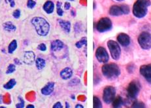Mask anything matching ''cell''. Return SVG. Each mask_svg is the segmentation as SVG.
<instances>
[{"mask_svg": "<svg viewBox=\"0 0 151 108\" xmlns=\"http://www.w3.org/2000/svg\"><path fill=\"white\" fill-rule=\"evenodd\" d=\"M150 5V0H137L133 6V14L138 18H144L148 13V7Z\"/></svg>", "mask_w": 151, "mask_h": 108, "instance_id": "cell-1", "label": "cell"}, {"mask_svg": "<svg viewBox=\"0 0 151 108\" xmlns=\"http://www.w3.org/2000/svg\"><path fill=\"white\" fill-rule=\"evenodd\" d=\"M32 25L34 26L35 31L40 36L45 37L49 34L50 31V25L49 22L43 18L34 17L32 20Z\"/></svg>", "mask_w": 151, "mask_h": 108, "instance_id": "cell-2", "label": "cell"}, {"mask_svg": "<svg viewBox=\"0 0 151 108\" xmlns=\"http://www.w3.org/2000/svg\"><path fill=\"white\" fill-rule=\"evenodd\" d=\"M101 71L104 76L109 80L117 78L121 73L119 67L115 63H105L102 67Z\"/></svg>", "mask_w": 151, "mask_h": 108, "instance_id": "cell-3", "label": "cell"}, {"mask_svg": "<svg viewBox=\"0 0 151 108\" xmlns=\"http://www.w3.org/2000/svg\"><path fill=\"white\" fill-rule=\"evenodd\" d=\"M138 43L142 49L148 50L151 48V34L147 31H143L139 35Z\"/></svg>", "mask_w": 151, "mask_h": 108, "instance_id": "cell-4", "label": "cell"}, {"mask_svg": "<svg viewBox=\"0 0 151 108\" xmlns=\"http://www.w3.org/2000/svg\"><path fill=\"white\" fill-rule=\"evenodd\" d=\"M107 46L111 52V58L114 60H119L120 54H121V49L119 44L116 41L110 40L107 42Z\"/></svg>", "mask_w": 151, "mask_h": 108, "instance_id": "cell-5", "label": "cell"}, {"mask_svg": "<svg viewBox=\"0 0 151 108\" xmlns=\"http://www.w3.org/2000/svg\"><path fill=\"white\" fill-rule=\"evenodd\" d=\"M141 89L140 84L137 81H132L127 87V94H128V97L134 100L137 98L139 93Z\"/></svg>", "mask_w": 151, "mask_h": 108, "instance_id": "cell-6", "label": "cell"}, {"mask_svg": "<svg viewBox=\"0 0 151 108\" xmlns=\"http://www.w3.org/2000/svg\"><path fill=\"white\" fill-rule=\"evenodd\" d=\"M113 23L111 19L107 17L102 18L96 24V29L99 33H104L109 31L112 29Z\"/></svg>", "mask_w": 151, "mask_h": 108, "instance_id": "cell-7", "label": "cell"}, {"mask_svg": "<svg viewBox=\"0 0 151 108\" xmlns=\"http://www.w3.org/2000/svg\"><path fill=\"white\" fill-rule=\"evenodd\" d=\"M116 97V89L113 86H107L104 90L103 99L107 104L113 102L114 98Z\"/></svg>", "mask_w": 151, "mask_h": 108, "instance_id": "cell-8", "label": "cell"}, {"mask_svg": "<svg viewBox=\"0 0 151 108\" xmlns=\"http://www.w3.org/2000/svg\"><path fill=\"white\" fill-rule=\"evenodd\" d=\"M96 58L98 61L101 63H106L109 60V55L105 50V48L102 46L98 47L96 51Z\"/></svg>", "mask_w": 151, "mask_h": 108, "instance_id": "cell-9", "label": "cell"}, {"mask_svg": "<svg viewBox=\"0 0 151 108\" xmlns=\"http://www.w3.org/2000/svg\"><path fill=\"white\" fill-rule=\"evenodd\" d=\"M140 74L147 82L151 84V64L141 66L139 68Z\"/></svg>", "mask_w": 151, "mask_h": 108, "instance_id": "cell-10", "label": "cell"}, {"mask_svg": "<svg viewBox=\"0 0 151 108\" xmlns=\"http://www.w3.org/2000/svg\"><path fill=\"white\" fill-rule=\"evenodd\" d=\"M117 41L119 44L124 47L128 46L130 44V37H129V36L126 33H121L118 35Z\"/></svg>", "mask_w": 151, "mask_h": 108, "instance_id": "cell-11", "label": "cell"}, {"mask_svg": "<svg viewBox=\"0 0 151 108\" xmlns=\"http://www.w3.org/2000/svg\"><path fill=\"white\" fill-rule=\"evenodd\" d=\"M35 61V53L29 51V52H26L23 55V62L26 65H32Z\"/></svg>", "mask_w": 151, "mask_h": 108, "instance_id": "cell-12", "label": "cell"}, {"mask_svg": "<svg viewBox=\"0 0 151 108\" xmlns=\"http://www.w3.org/2000/svg\"><path fill=\"white\" fill-rule=\"evenodd\" d=\"M109 14L113 16H119L124 14L121 6L113 5L109 9Z\"/></svg>", "mask_w": 151, "mask_h": 108, "instance_id": "cell-13", "label": "cell"}, {"mask_svg": "<svg viewBox=\"0 0 151 108\" xmlns=\"http://www.w3.org/2000/svg\"><path fill=\"white\" fill-rule=\"evenodd\" d=\"M63 46H64V44H63L62 41L60 40H55L51 43L50 49L53 52H58V51L63 49Z\"/></svg>", "mask_w": 151, "mask_h": 108, "instance_id": "cell-14", "label": "cell"}, {"mask_svg": "<svg viewBox=\"0 0 151 108\" xmlns=\"http://www.w3.org/2000/svg\"><path fill=\"white\" fill-rule=\"evenodd\" d=\"M60 77H62L63 80H67L69 78H71L72 75H73V70L72 69L69 67H66L63 68V70L60 72Z\"/></svg>", "mask_w": 151, "mask_h": 108, "instance_id": "cell-15", "label": "cell"}, {"mask_svg": "<svg viewBox=\"0 0 151 108\" xmlns=\"http://www.w3.org/2000/svg\"><path fill=\"white\" fill-rule=\"evenodd\" d=\"M54 83L49 82L44 87L41 89V93L43 95H50L54 91Z\"/></svg>", "mask_w": 151, "mask_h": 108, "instance_id": "cell-16", "label": "cell"}, {"mask_svg": "<svg viewBox=\"0 0 151 108\" xmlns=\"http://www.w3.org/2000/svg\"><path fill=\"white\" fill-rule=\"evenodd\" d=\"M43 9L47 14L52 13L54 9V3L51 1H46L43 5Z\"/></svg>", "mask_w": 151, "mask_h": 108, "instance_id": "cell-17", "label": "cell"}, {"mask_svg": "<svg viewBox=\"0 0 151 108\" xmlns=\"http://www.w3.org/2000/svg\"><path fill=\"white\" fill-rule=\"evenodd\" d=\"M59 23L60 26H61L62 29L66 33H69L71 31V23L69 21H65L59 20Z\"/></svg>", "mask_w": 151, "mask_h": 108, "instance_id": "cell-18", "label": "cell"}, {"mask_svg": "<svg viewBox=\"0 0 151 108\" xmlns=\"http://www.w3.org/2000/svg\"><path fill=\"white\" fill-rule=\"evenodd\" d=\"M112 104L113 107L119 108L122 106V105L124 104V101L122 100V98L120 97V96H118V97L114 98Z\"/></svg>", "mask_w": 151, "mask_h": 108, "instance_id": "cell-19", "label": "cell"}, {"mask_svg": "<svg viewBox=\"0 0 151 108\" xmlns=\"http://www.w3.org/2000/svg\"><path fill=\"white\" fill-rule=\"evenodd\" d=\"M4 30L7 31H14L17 29L16 26H15L13 23L11 22H7L3 24Z\"/></svg>", "mask_w": 151, "mask_h": 108, "instance_id": "cell-20", "label": "cell"}, {"mask_svg": "<svg viewBox=\"0 0 151 108\" xmlns=\"http://www.w3.org/2000/svg\"><path fill=\"white\" fill-rule=\"evenodd\" d=\"M35 65L39 70H41V69L45 68V65H46V61H45V59L39 58L36 59Z\"/></svg>", "mask_w": 151, "mask_h": 108, "instance_id": "cell-21", "label": "cell"}, {"mask_svg": "<svg viewBox=\"0 0 151 108\" xmlns=\"http://www.w3.org/2000/svg\"><path fill=\"white\" fill-rule=\"evenodd\" d=\"M17 48V42L16 40L12 41L11 43L9 45L8 47V52L9 53H13L14 51Z\"/></svg>", "mask_w": 151, "mask_h": 108, "instance_id": "cell-22", "label": "cell"}, {"mask_svg": "<svg viewBox=\"0 0 151 108\" xmlns=\"http://www.w3.org/2000/svg\"><path fill=\"white\" fill-rule=\"evenodd\" d=\"M16 83H17L16 80H15L14 79H11L7 83L5 84V85H4V89H7V90L11 89L14 87L15 85H16Z\"/></svg>", "mask_w": 151, "mask_h": 108, "instance_id": "cell-23", "label": "cell"}, {"mask_svg": "<svg viewBox=\"0 0 151 108\" xmlns=\"http://www.w3.org/2000/svg\"><path fill=\"white\" fill-rule=\"evenodd\" d=\"M93 107L94 108H101L102 107V104L101 100L97 97H93Z\"/></svg>", "mask_w": 151, "mask_h": 108, "instance_id": "cell-24", "label": "cell"}, {"mask_svg": "<svg viewBox=\"0 0 151 108\" xmlns=\"http://www.w3.org/2000/svg\"><path fill=\"white\" fill-rule=\"evenodd\" d=\"M87 44V40H86V37H84L83 38H81V39L78 41L77 43L75 44V46L77 48H82L83 46L84 45H86Z\"/></svg>", "mask_w": 151, "mask_h": 108, "instance_id": "cell-25", "label": "cell"}, {"mask_svg": "<svg viewBox=\"0 0 151 108\" xmlns=\"http://www.w3.org/2000/svg\"><path fill=\"white\" fill-rule=\"evenodd\" d=\"M132 107L134 108H144L145 107V104L142 102L139 101H135L134 103L132 105Z\"/></svg>", "mask_w": 151, "mask_h": 108, "instance_id": "cell-26", "label": "cell"}, {"mask_svg": "<svg viewBox=\"0 0 151 108\" xmlns=\"http://www.w3.org/2000/svg\"><path fill=\"white\" fill-rule=\"evenodd\" d=\"M56 7H57V14H58V16H62L63 14V11L62 9V3L61 2H57L56 4Z\"/></svg>", "mask_w": 151, "mask_h": 108, "instance_id": "cell-27", "label": "cell"}, {"mask_svg": "<svg viewBox=\"0 0 151 108\" xmlns=\"http://www.w3.org/2000/svg\"><path fill=\"white\" fill-rule=\"evenodd\" d=\"M16 70V67H15V65L13 64H11L8 66L7 71H6V74H12Z\"/></svg>", "mask_w": 151, "mask_h": 108, "instance_id": "cell-28", "label": "cell"}, {"mask_svg": "<svg viewBox=\"0 0 151 108\" xmlns=\"http://www.w3.org/2000/svg\"><path fill=\"white\" fill-rule=\"evenodd\" d=\"M121 7L122 9L124 14H128L129 13V11H130V9H129V7L128 5H121Z\"/></svg>", "mask_w": 151, "mask_h": 108, "instance_id": "cell-29", "label": "cell"}, {"mask_svg": "<svg viewBox=\"0 0 151 108\" xmlns=\"http://www.w3.org/2000/svg\"><path fill=\"white\" fill-rule=\"evenodd\" d=\"M36 5V2L34 0H28V3H27V6L29 9H33L34 8L35 6Z\"/></svg>", "mask_w": 151, "mask_h": 108, "instance_id": "cell-30", "label": "cell"}, {"mask_svg": "<svg viewBox=\"0 0 151 108\" xmlns=\"http://www.w3.org/2000/svg\"><path fill=\"white\" fill-rule=\"evenodd\" d=\"M19 100H20V102L19 103V104H17L16 105V107L17 108H22V107H24V101L23 99L21 97H19Z\"/></svg>", "mask_w": 151, "mask_h": 108, "instance_id": "cell-31", "label": "cell"}, {"mask_svg": "<svg viewBox=\"0 0 151 108\" xmlns=\"http://www.w3.org/2000/svg\"><path fill=\"white\" fill-rule=\"evenodd\" d=\"M13 17L14 18H17V19L19 18L20 16V11L19 9L15 10V11L13 12Z\"/></svg>", "mask_w": 151, "mask_h": 108, "instance_id": "cell-32", "label": "cell"}, {"mask_svg": "<svg viewBox=\"0 0 151 108\" xmlns=\"http://www.w3.org/2000/svg\"><path fill=\"white\" fill-rule=\"evenodd\" d=\"M37 48H38V50H41V51H43V52H44V51H45V50H47V46H46V45H45V44L42 43V44L39 45V46H37Z\"/></svg>", "mask_w": 151, "mask_h": 108, "instance_id": "cell-33", "label": "cell"}, {"mask_svg": "<svg viewBox=\"0 0 151 108\" xmlns=\"http://www.w3.org/2000/svg\"><path fill=\"white\" fill-rule=\"evenodd\" d=\"M63 106L62 104L60 102H56L55 104L53 106V108H62Z\"/></svg>", "mask_w": 151, "mask_h": 108, "instance_id": "cell-34", "label": "cell"}, {"mask_svg": "<svg viewBox=\"0 0 151 108\" xmlns=\"http://www.w3.org/2000/svg\"><path fill=\"white\" fill-rule=\"evenodd\" d=\"M71 7V5L69 2H65L64 4V9L65 10H69Z\"/></svg>", "mask_w": 151, "mask_h": 108, "instance_id": "cell-35", "label": "cell"}, {"mask_svg": "<svg viewBox=\"0 0 151 108\" xmlns=\"http://www.w3.org/2000/svg\"><path fill=\"white\" fill-rule=\"evenodd\" d=\"M8 1L10 3V5H11V7H14V5H15L14 0H8Z\"/></svg>", "mask_w": 151, "mask_h": 108, "instance_id": "cell-36", "label": "cell"}, {"mask_svg": "<svg viewBox=\"0 0 151 108\" xmlns=\"http://www.w3.org/2000/svg\"><path fill=\"white\" fill-rule=\"evenodd\" d=\"M75 108H84V106L81 104H77L76 106H75Z\"/></svg>", "mask_w": 151, "mask_h": 108, "instance_id": "cell-37", "label": "cell"}, {"mask_svg": "<svg viewBox=\"0 0 151 108\" xmlns=\"http://www.w3.org/2000/svg\"><path fill=\"white\" fill-rule=\"evenodd\" d=\"M14 61V62H16V63H16V64H17V65H19L20 64V61H19V59H15Z\"/></svg>", "mask_w": 151, "mask_h": 108, "instance_id": "cell-38", "label": "cell"}, {"mask_svg": "<svg viewBox=\"0 0 151 108\" xmlns=\"http://www.w3.org/2000/svg\"><path fill=\"white\" fill-rule=\"evenodd\" d=\"M26 107L27 108H34L35 106H33V105H28V106H27Z\"/></svg>", "mask_w": 151, "mask_h": 108, "instance_id": "cell-39", "label": "cell"}, {"mask_svg": "<svg viewBox=\"0 0 151 108\" xmlns=\"http://www.w3.org/2000/svg\"><path fill=\"white\" fill-rule=\"evenodd\" d=\"M69 107H70V106H69V103L67 102H65V107H66V108H69Z\"/></svg>", "mask_w": 151, "mask_h": 108, "instance_id": "cell-40", "label": "cell"}, {"mask_svg": "<svg viewBox=\"0 0 151 108\" xmlns=\"http://www.w3.org/2000/svg\"><path fill=\"white\" fill-rule=\"evenodd\" d=\"M1 98H2V96L0 95V104L1 103Z\"/></svg>", "mask_w": 151, "mask_h": 108, "instance_id": "cell-41", "label": "cell"}, {"mask_svg": "<svg viewBox=\"0 0 151 108\" xmlns=\"http://www.w3.org/2000/svg\"><path fill=\"white\" fill-rule=\"evenodd\" d=\"M71 98H73V100H75V96L74 95H72L71 96Z\"/></svg>", "mask_w": 151, "mask_h": 108, "instance_id": "cell-42", "label": "cell"}, {"mask_svg": "<svg viewBox=\"0 0 151 108\" xmlns=\"http://www.w3.org/2000/svg\"><path fill=\"white\" fill-rule=\"evenodd\" d=\"M116 1H124V0H116Z\"/></svg>", "mask_w": 151, "mask_h": 108, "instance_id": "cell-43", "label": "cell"}, {"mask_svg": "<svg viewBox=\"0 0 151 108\" xmlns=\"http://www.w3.org/2000/svg\"><path fill=\"white\" fill-rule=\"evenodd\" d=\"M70 1H74V0H70Z\"/></svg>", "mask_w": 151, "mask_h": 108, "instance_id": "cell-44", "label": "cell"}, {"mask_svg": "<svg viewBox=\"0 0 151 108\" xmlns=\"http://www.w3.org/2000/svg\"><path fill=\"white\" fill-rule=\"evenodd\" d=\"M1 0H0V3H1Z\"/></svg>", "mask_w": 151, "mask_h": 108, "instance_id": "cell-45", "label": "cell"}]
</instances>
